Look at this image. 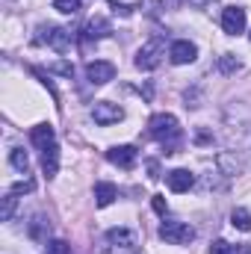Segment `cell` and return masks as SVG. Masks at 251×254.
<instances>
[{
  "instance_id": "17",
  "label": "cell",
  "mask_w": 251,
  "mask_h": 254,
  "mask_svg": "<svg viewBox=\"0 0 251 254\" xmlns=\"http://www.w3.org/2000/svg\"><path fill=\"white\" fill-rule=\"evenodd\" d=\"M231 225H234L237 231H251V213L243 210V207H237V210L231 213Z\"/></svg>"
},
{
  "instance_id": "1",
  "label": "cell",
  "mask_w": 251,
  "mask_h": 254,
  "mask_svg": "<svg viewBox=\"0 0 251 254\" xmlns=\"http://www.w3.org/2000/svg\"><path fill=\"white\" fill-rule=\"evenodd\" d=\"M148 133H151V139H157V142L166 148V154H175V151H178L181 125H178V119H175L172 113H157V116H151Z\"/></svg>"
},
{
  "instance_id": "19",
  "label": "cell",
  "mask_w": 251,
  "mask_h": 254,
  "mask_svg": "<svg viewBox=\"0 0 251 254\" xmlns=\"http://www.w3.org/2000/svg\"><path fill=\"white\" fill-rule=\"evenodd\" d=\"M219 166L225 169V175H228V178L240 172V160H237V157H231V154H219Z\"/></svg>"
},
{
  "instance_id": "28",
  "label": "cell",
  "mask_w": 251,
  "mask_h": 254,
  "mask_svg": "<svg viewBox=\"0 0 251 254\" xmlns=\"http://www.w3.org/2000/svg\"><path fill=\"white\" fill-rule=\"evenodd\" d=\"M195 142H198V145H207V142H213V136H210L207 130H198V133H195Z\"/></svg>"
},
{
  "instance_id": "20",
  "label": "cell",
  "mask_w": 251,
  "mask_h": 254,
  "mask_svg": "<svg viewBox=\"0 0 251 254\" xmlns=\"http://www.w3.org/2000/svg\"><path fill=\"white\" fill-rule=\"evenodd\" d=\"M54 9L63 15H77L80 12V0H54Z\"/></svg>"
},
{
  "instance_id": "5",
  "label": "cell",
  "mask_w": 251,
  "mask_h": 254,
  "mask_svg": "<svg viewBox=\"0 0 251 254\" xmlns=\"http://www.w3.org/2000/svg\"><path fill=\"white\" fill-rule=\"evenodd\" d=\"M92 119H95V125L110 127V125H119V122L125 119V110H122L119 104H110V101H95Z\"/></svg>"
},
{
  "instance_id": "14",
  "label": "cell",
  "mask_w": 251,
  "mask_h": 254,
  "mask_svg": "<svg viewBox=\"0 0 251 254\" xmlns=\"http://www.w3.org/2000/svg\"><path fill=\"white\" fill-rule=\"evenodd\" d=\"M116 198H119L116 184H107V181H101V184L95 187V204H98V207H110Z\"/></svg>"
},
{
  "instance_id": "4",
  "label": "cell",
  "mask_w": 251,
  "mask_h": 254,
  "mask_svg": "<svg viewBox=\"0 0 251 254\" xmlns=\"http://www.w3.org/2000/svg\"><path fill=\"white\" fill-rule=\"evenodd\" d=\"M39 42L51 45L57 54H68V51H71V45H74V36H71V30H65V27H42Z\"/></svg>"
},
{
  "instance_id": "2",
  "label": "cell",
  "mask_w": 251,
  "mask_h": 254,
  "mask_svg": "<svg viewBox=\"0 0 251 254\" xmlns=\"http://www.w3.org/2000/svg\"><path fill=\"white\" fill-rule=\"evenodd\" d=\"M163 57H166V45H163V39H151V42H145L139 51H136V68L139 71H154L157 65L163 63Z\"/></svg>"
},
{
  "instance_id": "10",
  "label": "cell",
  "mask_w": 251,
  "mask_h": 254,
  "mask_svg": "<svg viewBox=\"0 0 251 254\" xmlns=\"http://www.w3.org/2000/svg\"><path fill=\"white\" fill-rule=\"evenodd\" d=\"M166 181H169V190L172 192H187L195 187V175L189 172V169H172L169 175H166Z\"/></svg>"
},
{
  "instance_id": "18",
  "label": "cell",
  "mask_w": 251,
  "mask_h": 254,
  "mask_svg": "<svg viewBox=\"0 0 251 254\" xmlns=\"http://www.w3.org/2000/svg\"><path fill=\"white\" fill-rule=\"evenodd\" d=\"M219 71H222V74H237V71H243V63H240L234 54H222V57H219Z\"/></svg>"
},
{
  "instance_id": "29",
  "label": "cell",
  "mask_w": 251,
  "mask_h": 254,
  "mask_svg": "<svg viewBox=\"0 0 251 254\" xmlns=\"http://www.w3.org/2000/svg\"><path fill=\"white\" fill-rule=\"evenodd\" d=\"M148 172H151V181H157V178H160V175H157V163H154V160L148 163Z\"/></svg>"
},
{
  "instance_id": "23",
  "label": "cell",
  "mask_w": 251,
  "mask_h": 254,
  "mask_svg": "<svg viewBox=\"0 0 251 254\" xmlns=\"http://www.w3.org/2000/svg\"><path fill=\"white\" fill-rule=\"evenodd\" d=\"M45 228H48V222H45L42 216H36L33 225H30V237H33V240H42V237H45Z\"/></svg>"
},
{
  "instance_id": "24",
  "label": "cell",
  "mask_w": 251,
  "mask_h": 254,
  "mask_svg": "<svg viewBox=\"0 0 251 254\" xmlns=\"http://www.w3.org/2000/svg\"><path fill=\"white\" fill-rule=\"evenodd\" d=\"M33 190H36V181H33V178H24L21 184H15V187H12L9 192H15V195H21V192H33Z\"/></svg>"
},
{
  "instance_id": "15",
  "label": "cell",
  "mask_w": 251,
  "mask_h": 254,
  "mask_svg": "<svg viewBox=\"0 0 251 254\" xmlns=\"http://www.w3.org/2000/svg\"><path fill=\"white\" fill-rule=\"evenodd\" d=\"M107 243H110L113 249H133V234H130L127 228H113V231L107 234Z\"/></svg>"
},
{
  "instance_id": "3",
  "label": "cell",
  "mask_w": 251,
  "mask_h": 254,
  "mask_svg": "<svg viewBox=\"0 0 251 254\" xmlns=\"http://www.w3.org/2000/svg\"><path fill=\"white\" fill-rule=\"evenodd\" d=\"M160 237H163L166 243H172V246H187V243L195 240V228L187 225V222H175V219H169V222L160 225Z\"/></svg>"
},
{
  "instance_id": "16",
  "label": "cell",
  "mask_w": 251,
  "mask_h": 254,
  "mask_svg": "<svg viewBox=\"0 0 251 254\" xmlns=\"http://www.w3.org/2000/svg\"><path fill=\"white\" fill-rule=\"evenodd\" d=\"M9 163H12L18 172H24V175L30 172V157H27L24 148H12V151H9Z\"/></svg>"
},
{
  "instance_id": "8",
  "label": "cell",
  "mask_w": 251,
  "mask_h": 254,
  "mask_svg": "<svg viewBox=\"0 0 251 254\" xmlns=\"http://www.w3.org/2000/svg\"><path fill=\"white\" fill-rule=\"evenodd\" d=\"M222 30H225L228 36H240V33L246 30V9L228 6V9L222 12Z\"/></svg>"
},
{
  "instance_id": "7",
  "label": "cell",
  "mask_w": 251,
  "mask_h": 254,
  "mask_svg": "<svg viewBox=\"0 0 251 254\" xmlns=\"http://www.w3.org/2000/svg\"><path fill=\"white\" fill-rule=\"evenodd\" d=\"M136 157H139V151H136L133 145H116V148L107 151V160H110L113 166L125 169V172H130V169L136 166Z\"/></svg>"
},
{
  "instance_id": "11",
  "label": "cell",
  "mask_w": 251,
  "mask_h": 254,
  "mask_svg": "<svg viewBox=\"0 0 251 254\" xmlns=\"http://www.w3.org/2000/svg\"><path fill=\"white\" fill-rule=\"evenodd\" d=\"M110 33H113L110 21L101 18V15H95V18H89V24H86V30H83V39L92 42V39H104V36H110Z\"/></svg>"
},
{
  "instance_id": "12",
  "label": "cell",
  "mask_w": 251,
  "mask_h": 254,
  "mask_svg": "<svg viewBox=\"0 0 251 254\" xmlns=\"http://www.w3.org/2000/svg\"><path fill=\"white\" fill-rule=\"evenodd\" d=\"M42 172H45L48 178H54V175L60 172V148H57V142L42 151Z\"/></svg>"
},
{
  "instance_id": "26",
  "label": "cell",
  "mask_w": 251,
  "mask_h": 254,
  "mask_svg": "<svg viewBox=\"0 0 251 254\" xmlns=\"http://www.w3.org/2000/svg\"><path fill=\"white\" fill-rule=\"evenodd\" d=\"M151 207H154L160 216H166V213H169V204H166V198H163V195H154V198H151Z\"/></svg>"
},
{
  "instance_id": "6",
  "label": "cell",
  "mask_w": 251,
  "mask_h": 254,
  "mask_svg": "<svg viewBox=\"0 0 251 254\" xmlns=\"http://www.w3.org/2000/svg\"><path fill=\"white\" fill-rule=\"evenodd\" d=\"M86 77H89L92 86H104V83H110L116 77V65L107 63V60H95V63L86 65Z\"/></svg>"
},
{
  "instance_id": "9",
  "label": "cell",
  "mask_w": 251,
  "mask_h": 254,
  "mask_svg": "<svg viewBox=\"0 0 251 254\" xmlns=\"http://www.w3.org/2000/svg\"><path fill=\"white\" fill-rule=\"evenodd\" d=\"M195 57H198V48L192 42H187V39H178L169 48V60L175 65H189V63H195Z\"/></svg>"
},
{
  "instance_id": "22",
  "label": "cell",
  "mask_w": 251,
  "mask_h": 254,
  "mask_svg": "<svg viewBox=\"0 0 251 254\" xmlns=\"http://www.w3.org/2000/svg\"><path fill=\"white\" fill-rule=\"evenodd\" d=\"M45 254H71V246H68L65 240H51V243L45 246Z\"/></svg>"
},
{
  "instance_id": "13",
  "label": "cell",
  "mask_w": 251,
  "mask_h": 254,
  "mask_svg": "<svg viewBox=\"0 0 251 254\" xmlns=\"http://www.w3.org/2000/svg\"><path fill=\"white\" fill-rule=\"evenodd\" d=\"M30 139H33V145H36L39 151H45L48 145H54V127L51 125H36L30 130Z\"/></svg>"
},
{
  "instance_id": "27",
  "label": "cell",
  "mask_w": 251,
  "mask_h": 254,
  "mask_svg": "<svg viewBox=\"0 0 251 254\" xmlns=\"http://www.w3.org/2000/svg\"><path fill=\"white\" fill-rule=\"evenodd\" d=\"M210 254H234V249H231L225 240H216V243L210 246Z\"/></svg>"
},
{
  "instance_id": "21",
  "label": "cell",
  "mask_w": 251,
  "mask_h": 254,
  "mask_svg": "<svg viewBox=\"0 0 251 254\" xmlns=\"http://www.w3.org/2000/svg\"><path fill=\"white\" fill-rule=\"evenodd\" d=\"M15 204H18V198H15V192H9V195L3 198V210H0V219H3V222H9V219H12Z\"/></svg>"
},
{
  "instance_id": "25",
  "label": "cell",
  "mask_w": 251,
  "mask_h": 254,
  "mask_svg": "<svg viewBox=\"0 0 251 254\" xmlns=\"http://www.w3.org/2000/svg\"><path fill=\"white\" fill-rule=\"evenodd\" d=\"M51 71H54V74H63V77H74V65L71 63H54Z\"/></svg>"
},
{
  "instance_id": "30",
  "label": "cell",
  "mask_w": 251,
  "mask_h": 254,
  "mask_svg": "<svg viewBox=\"0 0 251 254\" xmlns=\"http://www.w3.org/2000/svg\"><path fill=\"white\" fill-rule=\"evenodd\" d=\"M189 3H192V6H198V9H201V6H210V3H213V0H189Z\"/></svg>"
}]
</instances>
